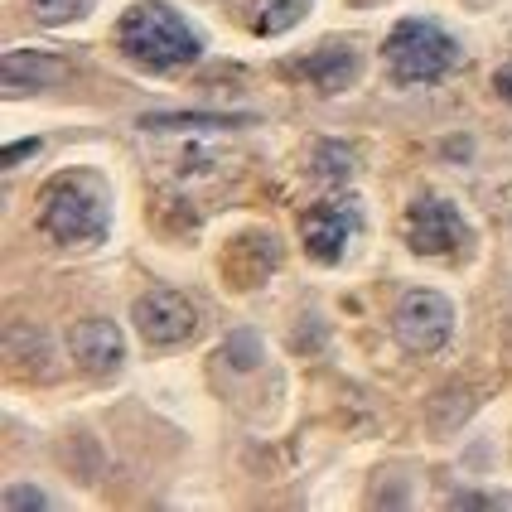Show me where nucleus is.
<instances>
[{
    "instance_id": "obj_1",
    "label": "nucleus",
    "mask_w": 512,
    "mask_h": 512,
    "mask_svg": "<svg viewBox=\"0 0 512 512\" xmlns=\"http://www.w3.org/2000/svg\"><path fill=\"white\" fill-rule=\"evenodd\" d=\"M39 223L63 247H97L107 237V189L97 174H58L39 199Z\"/></svg>"
},
{
    "instance_id": "obj_2",
    "label": "nucleus",
    "mask_w": 512,
    "mask_h": 512,
    "mask_svg": "<svg viewBox=\"0 0 512 512\" xmlns=\"http://www.w3.org/2000/svg\"><path fill=\"white\" fill-rule=\"evenodd\" d=\"M116 44L150 73H174L199 58V34L174 15L170 5H136L121 15Z\"/></svg>"
},
{
    "instance_id": "obj_3",
    "label": "nucleus",
    "mask_w": 512,
    "mask_h": 512,
    "mask_svg": "<svg viewBox=\"0 0 512 512\" xmlns=\"http://www.w3.org/2000/svg\"><path fill=\"white\" fill-rule=\"evenodd\" d=\"M455 39L430 20H401L387 34V73L392 83L416 87V83H440L455 68Z\"/></svg>"
},
{
    "instance_id": "obj_4",
    "label": "nucleus",
    "mask_w": 512,
    "mask_h": 512,
    "mask_svg": "<svg viewBox=\"0 0 512 512\" xmlns=\"http://www.w3.org/2000/svg\"><path fill=\"white\" fill-rule=\"evenodd\" d=\"M392 324H397V339L406 343L411 353H435L440 343L450 339L455 310H450V300L435 295V290H406L397 314H392Z\"/></svg>"
},
{
    "instance_id": "obj_5",
    "label": "nucleus",
    "mask_w": 512,
    "mask_h": 512,
    "mask_svg": "<svg viewBox=\"0 0 512 512\" xmlns=\"http://www.w3.org/2000/svg\"><path fill=\"white\" fill-rule=\"evenodd\" d=\"M406 242L421 256H450L469 247V223L445 199H416L406 213Z\"/></svg>"
},
{
    "instance_id": "obj_6",
    "label": "nucleus",
    "mask_w": 512,
    "mask_h": 512,
    "mask_svg": "<svg viewBox=\"0 0 512 512\" xmlns=\"http://www.w3.org/2000/svg\"><path fill=\"white\" fill-rule=\"evenodd\" d=\"M358 203H348V199H324V203H314L310 213L300 218V237H305V252L314 256V261H339L343 247L353 242V232H358Z\"/></svg>"
},
{
    "instance_id": "obj_7",
    "label": "nucleus",
    "mask_w": 512,
    "mask_h": 512,
    "mask_svg": "<svg viewBox=\"0 0 512 512\" xmlns=\"http://www.w3.org/2000/svg\"><path fill=\"white\" fill-rule=\"evenodd\" d=\"M194 310H189V300L184 295H174V290H150L136 300V329H141V339L150 348H174V343H184L194 334Z\"/></svg>"
},
{
    "instance_id": "obj_8",
    "label": "nucleus",
    "mask_w": 512,
    "mask_h": 512,
    "mask_svg": "<svg viewBox=\"0 0 512 512\" xmlns=\"http://www.w3.org/2000/svg\"><path fill=\"white\" fill-rule=\"evenodd\" d=\"M295 73H300V78H310L319 92H343V87L358 78V49H353V44H343V39H329L324 49H314L310 58H300V63H295Z\"/></svg>"
},
{
    "instance_id": "obj_9",
    "label": "nucleus",
    "mask_w": 512,
    "mask_h": 512,
    "mask_svg": "<svg viewBox=\"0 0 512 512\" xmlns=\"http://www.w3.org/2000/svg\"><path fill=\"white\" fill-rule=\"evenodd\" d=\"M73 358H78L87 372L121 368V358H126L121 329H116L112 319H87V324H78V329H73Z\"/></svg>"
},
{
    "instance_id": "obj_10",
    "label": "nucleus",
    "mask_w": 512,
    "mask_h": 512,
    "mask_svg": "<svg viewBox=\"0 0 512 512\" xmlns=\"http://www.w3.org/2000/svg\"><path fill=\"white\" fill-rule=\"evenodd\" d=\"M58 78H63V68H58L54 58L34 54V49H15V54H5V87H10V92H29V87L58 83Z\"/></svg>"
},
{
    "instance_id": "obj_11",
    "label": "nucleus",
    "mask_w": 512,
    "mask_h": 512,
    "mask_svg": "<svg viewBox=\"0 0 512 512\" xmlns=\"http://www.w3.org/2000/svg\"><path fill=\"white\" fill-rule=\"evenodd\" d=\"M305 10H310V0H252L247 5V25L256 34H285L290 25H300Z\"/></svg>"
},
{
    "instance_id": "obj_12",
    "label": "nucleus",
    "mask_w": 512,
    "mask_h": 512,
    "mask_svg": "<svg viewBox=\"0 0 512 512\" xmlns=\"http://www.w3.org/2000/svg\"><path fill=\"white\" fill-rule=\"evenodd\" d=\"M92 0H34V15L44 20V25H68V20H78Z\"/></svg>"
},
{
    "instance_id": "obj_13",
    "label": "nucleus",
    "mask_w": 512,
    "mask_h": 512,
    "mask_svg": "<svg viewBox=\"0 0 512 512\" xmlns=\"http://www.w3.org/2000/svg\"><path fill=\"white\" fill-rule=\"evenodd\" d=\"M450 508H508V493H455L450 498Z\"/></svg>"
},
{
    "instance_id": "obj_14",
    "label": "nucleus",
    "mask_w": 512,
    "mask_h": 512,
    "mask_svg": "<svg viewBox=\"0 0 512 512\" xmlns=\"http://www.w3.org/2000/svg\"><path fill=\"white\" fill-rule=\"evenodd\" d=\"M5 508L15 512V508H49V498L44 493H34V488H10L5 493Z\"/></svg>"
},
{
    "instance_id": "obj_15",
    "label": "nucleus",
    "mask_w": 512,
    "mask_h": 512,
    "mask_svg": "<svg viewBox=\"0 0 512 512\" xmlns=\"http://www.w3.org/2000/svg\"><path fill=\"white\" fill-rule=\"evenodd\" d=\"M493 87H498V92H503V97L512 102V68H503V73H498V83H493Z\"/></svg>"
}]
</instances>
